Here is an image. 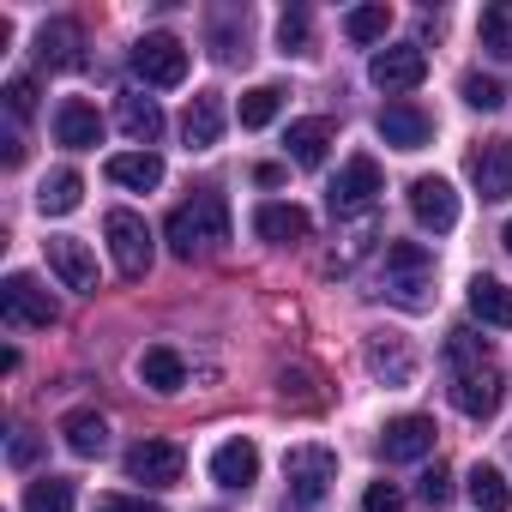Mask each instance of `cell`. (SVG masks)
<instances>
[{"mask_svg": "<svg viewBox=\"0 0 512 512\" xmlns=\"http://www.w3.org/2000/svg\"><path fill=\"white\" fill-rule=\"evenodd\" d=\"M500 241H506V253H512V223H506V235H500Z\"/></svg>", "mask_w": 512, "mask_h": 512, "instance_id": "cell-44", "label": "cell"}, {"mask_svg": "<svg viewBox=\"0 0 512 512\" xmlns=\"http://www.w3.org/2000/svg\"><path fill=\"white\" fill-rule=\"evenodd\" d=\"M422 506H428V512H446V506H452V470H446V464H434V470L422 476Z\"/></svg>", "mask_w": 512, "mask_h": 512, "instance_id": "cell-37", "label": "cell"}, {"mask_svg": "<svg viewBox=\"0 0 512 512\" xmlns=\"http://www.w3.org/2000/svg\"><path fill=\"white\" fill-rule=\"evenodd\" d=\"M0 314H7V326H55L61 320L55 296L31 272H13L7 284H0Z\"/></svg>", "mask_w": 512, "mask_h": 512, "instance_id": "cell-7", "label": "cell"}, {"mask_svg": "<svg viewBox=\"0 0 512 512\" xmlns=\"http://www.w3.org/2000/svg\"><path fill=\"white\" fill-rule=\"evenodd\" d=\"M446 362H452V368H476V362H488V338H476L470 326H458V332L446 338Z\"/></svg>", "mask_w": 512, "mask_h": 512, "instance_id": "cell-36", "label": "cell"}, {"mask_svg": "<svg viewBox=\"0 0 512 512\" xmlns=\"http://www.w3.org/2000/svg\"><path fill=\"white\" fill-rule=\"evenodd\" d=\"M428 133H434V121H428L416 103H386V109H380V139H386L392 151H422Z\"/></svg>", "mask_w": 512, "mask_h": 512, "instance_id": "cell-19", "label": "cell"}, {"mask_svg": "<svg viewBox=\"0 0 512 512\" xmlns=\"http://www.w3.org/2000/svg\"><path fill=\"white\" fill-rule=\"evenodd\" d=\"M169 253L175 260H205V253H217L223 241H229V205H223V193H193L187 205H175L169 211Z\"/></svg>", "mask_w": 512, "mask_h": 512, "instance_id": "cell-1", "label": "cell"}, {"mask_svg": "<svg viewBox=\"0 0 512 512\" xmlns=\"http://www.w3.org/2000/svg\"><path fill=\"white\" fill-rule=\"evenodd\" d=\"M7 115L13 121H31L37 115V79H13L7 85Z\"/></svg>", "mask_w": 512, "mask_h": 512, "instance_id": "cell-38", "label": "cell"}, {"mask_svg": "<svg viewBox=\"0 0 512 512\" xmlns=\"http://www.w3.org/2000/svg\"><path fill=\"white\" fill-rule=\"evenodd\" d=\"M253 181H260V187H278V181H284V169H278V163H260V169H253Z\"/></svg>", "mask_w": 512, "mask_h": 512, "instance_id": "cell-43", "label": "cell"}, {"mask_svg": "<svg viewBox=\"0 0 512 512\" xmlns=\"http://www.w3.org/2000/svg\"><path fill=\"white\" fill-rule=\"evenodd\" d=\"M103 235H109V253H115V272H121V278H145V272H151V229H145L139 211L115 205V211L103 217Z\"/></svg>", "mask_w": 512, "mask_h": 512, "instance_id": "cell-3", "label": "cell"}, {"mask_svg": "<svg viewBox=\"0 0 512 512\" xmlns=\"http://www.w3.org/2000/svg\"><path fill=\"white\" fill-rule=\"evenodd\" d=\"M368 368H374L386 386H410V374H416L410 350H404V344H392V338H374V344H368Z\"/></svg>", "mask_w": 512, "mask_h": 512, "instance_id": "cell-29", "label": "cell"}, {"mask_svg": "<svg viewBox=\"0 0 512 512\" xmlns=\"http://www.w3.org/2000/svg\"><path fill=\"white\" fill-rule=\"evenodd\" d=\"M386 31H392V7H386V0L356 7V13L344 19V37H350V43H386Z\"/></svg>", "mask_w": 512, "mask_h": 512, "instance_id": "cell-32", "label": "cell"}, {"mask_svg": "<svg viewBox=\"0 0 512 512\" xmlns=\"http://www.w3.org/2000/svg\"><path fill=\"white\" fill-rule=\"evenodd\" d=\"M464 488H470L476 512H506V506H512V488H506V476H500L494 464H476V470L464 476Z\"/></svg>", "mask_w": 512, "mask_h": 512, "instance_id": "cell-30", "label": "cell"}, {"mask_svg": "<svg viewBox=\"0 0 512 512\" xmlns=\"http://www.w3.org/2000/svg\"><path fill=\"white\" fill-rule=\"evenodd\" d=\"M308 229H314V217L302 205H290V199H266L253 211V235L272 241V247H296V241H308Z\"/></svg>", "mask_w": 512, "mask_h": 512, "instance_id": "cell-14", "label": "cell"}, {"mask_svg": "<svg viewBox=\"0 0 512 512\" xmlns=\"http://www.w3.org/2000/svg\"><path fill=\"white\" fill-rule=\"evenodd\" d=\"M500 398H506V386H500V368H494V362H476V368H452V404H458L470 422L494 416V410H500Z\"/></svg>", "mask_w": 512, "mask_h": 512, "instance_id": "cell-9", "label": "cell"}, {"mask_svg": "<svg viewBox=\"0 0 512 512\" xmlns=\"http://www.w3.org/2000/svg\"><path fill=\"white\" fill-rule=\"evenodd\" d=\"M278 109H284V91H278V85H253V91H241V127H272Z\"/></svg>", "mask_w": 512, "mask_h": 512, "instance_id": "cell-33", "label": "cell"}, {"mask_svg": "<svg viewBox=\"0 0 512 512\" xmlns=\"http://www.w3.org/2000/svg\"><path fill=\"white\" fill-rule=\"evenodd\" d=\"M380 193H386L380 163H374V157H350V163L338 169V181L326 187V205H332V217H350V211H374Z\"/></svg>", "mask_w": 512, "mask_h": 512, "instance_id": "cell-6", "label": "cell"}, {"mask_svg": "<svg viewBox=\"0 0 512 512\" xmlns=\"http://www.w3.org/2000/svg\"><path fill=\"white\" fill-rule=\"evenodd\" d=\"M97 512H163V500H145V494H97Z\"/></svg>", "mask_w": 512, "mask_h": 512, "instance_id": "cell-40", "label": "cell"}, {"mask_svg": "<svg viewBox=\"0 0 512 512\" xmlns=\"http://www.w3.org/2000/svg\"><path fill=\"white\" fill-rule=\"evenodd\" d=\"M368 79H374L386 97L416 91V85L428 79V55H422V43H392V49H380V55L368 61Z\"/></svg>", "mask_w": 512, "mask_h": 512, "instance_id": "cell-8", "label": "cell"}, {"mask_svg": "<svg viewBox=\"0 0 512 512\" xmlns=\"http://www.w3.org/2000/svg\"><path fill=\"white\" fill-rule=\"evenodd\" d=\"M284 482H290V500H302V506L326 500V488L338 482V452L332 446H290L284 452Z\"/></svg>", "mask_w": 512, "mask_h": 512, "instance_id": "cell-4", "label": "cell"}, {"mask_svg": "<svg viewBox=\"0 0 512 512\" xmlns=\"http://www.w3.org/2000/svg\"><path fill=\"white\" fill-rule=\"evenodd\" d=\"M434 290V253L422 241H392L386 247V296L404 308H428Z\"/></svg>", "mask_w": 512, "mask_h": 512, "instance_id": "cell-2", "label": "cell"}, {"mask_svg": "<svg viewBox=\"0 0 512 512\" xmlns=\"http://www.w3.org/2000/svg\"><path fill=\"white\" fill-rule=\"evenodd\" d=\"M181 139H187L193 151H211V145L223 139V97H217V91H199V97L187 103V115H181Z\"/></svg>", "mask_w": 512, "mask_h": 512, "instance_id": "cell-21", "label": "cell"}, {"mask_svg": "<svg viewBox=\"0 0 512 512\" xmlns=\"http://www.w3.org/2000/svg\"><path fill=\"white\" fill-rule=\"evenodd\" d=\"M434 434H440L434 416H416V410H410V416H392V422L380 428V458H386V464H416V458L434 452Z\"/></svg>", "mask_w": 512, "mask_h": 512, "instance_id": "cell-11", "label": "cell"}, {"mask_svg": "<svg viewBox=\"0 0 512 512\" xmlns=\"http://www.w3.org/2000/svg\"><path fill=\"white\" fill-rule=\"evenodd\" d=\"M133 73H139L145 85H157V91L181 85V79H187V43L169 37V31H145V37L133 43Z\"/></svg>", "mask_w": 512, "mask_h": 512, "instance_id": "cell-5", "label": "cell"}, {"mask_svg": "<svg viewBox=\"0 0 512 512\" xmlns=\"http://www.w3.org/2000/svg\"><path fill=\"white\" fill-rule=\"evenodd\" d=\"M458 91H464V103H470V109H482V115H494V109L506 103L500 79H488V73H464V85H458Z\"/></svg>", "mask_w": 512, "mask_h": 512, "instance_id": "cell-35", "label": "cell"}, {"mask_svg": "<svg viewBox=\"0 0 512 512\" xmlns=\"http://www.w3.org/2000/svg\"><path fill=\"white\" fill-rule=\"evenodd\" d=\"M49 272H55L67 290H79V296L97 290V260H91V247L73 241V235H55V241H49Z\"/></svg>", "mask_w": 512, "mask_h": 512, "instance_id": "cell-16", "label": "cell"}, {"mask_svg": "<svg viewBox=\"0 0 512 512\" xmlns=\"http://www.w3.org/2000/svg\"><path fill=\"white\" fill-rule=\"evenodd\" d=\"M55 139H61L67 151H91V145L103 139V115H97L85 97H67V103L55 109Z\"/></svg>", "mask_w": 512, "mask_h": 512, "instance_id": "cell-20", "label": "cell"}, {"mask_svg": "<svg viewBox=\"0 0 512 512\" xmlns=\"http://www.w3.org/2000/svg\"><path fill=\"white\" fill-rule=\"evenodd\" d=\"M61 440H67V452H79V458H103L109 422H103L97 410H67V416H61Z\"/></svg>", "mask_w": 512, "mask_h": 512, "instance_id": "cell-22", "label": "cell"}, {"mask_svg": "<svg viewBox=\"0 0 512 512\" xmlns=\"http://www.w3.org/2000/svg\"><path fill=\"white\" fill-rule=\"evenodd\" d=\"M470 314L482 320V326H512V290L500 284V278H470Z\"/></svg>", "mask_w": 512, "mask_h": 512, "instance_id": "cell-26", "label": "cell"}, {"mask_svg": "<svg viewBox=\"0 0 512 512\" xmlns=\"http://www.w3.org/2000/svg\"><path fill=\"white\" fill-rule=\"evenodd\" d=\"M79 199H85V175H79V169H55V175L43 181V193H37L43 217H67V211H79Z\"/></svg>", "mask_w": 512, "mask_h": 512, "instance_id": "cell-27", "label": "cell"}, {"mask_svg": "<svg viewBox=\"0 0 512 512\" xmlns=\"http://www.w3.org/2000/svg\"><path fill=\"white\" fill-rule=\"evenodd\" d=\"M109 181L133 187V193H151L163 181V157L157 151H121V157H109Z\"/></svg>", "mask_w": 512, "mask_h": 512, "instance_id": "cell-23", "label": "cell"}, {"mask_svg": "<svg viewBox=\"0 0 512 512\" xmlns=\"http://www.w3.org/2000/svg\"><path fill=\"white\" fill-rule=\"evenodd\" d=\"M476 37L494 61H512V0H494V7H482L476 19Z\"/></svg>", "mask_w": 512, "mask_h": 512, "instance_id": "cell-28", "label": "cell"}, {"mask_svg": "<svg viewBox=\"0 0 512 512\" xmlns=\"http://www.w3.org/2000/svg\"><path fill=\"white\" fill-rule=\"evenodd\" d=\"M470 181H476V193L482 199H512V139H482L476 151H470Z\"/></svg>", "mask_w": 512, "mask_h": 512, "instance_id": "cell-13", "label": "cell"}, {"mask_svg": "<svg viewBox=\"0 0 512 512\" xmlns=\"http://www.w3.org/2000/svg\"><path fill=\"white\" fill-rule=\"evenodd\" d=\"M139 380H145L151 392H163V398H169V392H181V386H187V362H181L169 344H151V350L139 356Z\"/></svg>", "mask_w": 512, "mask_h": 512, "instance_id": "cell-24", "label": "cell"}, {"mask_svg": "<svg viewBox=\"0 0 512 512\" xmlns=\"http://www.w3.org/2000/svg\"><path fill=\"white\" fill-rule=\"evenodd\" d=\"M332 139H338V121H332V115L290 121V133H284V145H290V163H296V169H320V163H326V151H332Z\"/></svg>", "mask_w": 512, "mask_h": 512, "instance_id": "cell-17", "label": "cell"}, {"mask_svg": "<svg viewBox=\"0 0 512 512\" xmlns=\"http://www.w3.org/2000/svg\"><path fill=\"white\" fill-rule=\"evenodd\" d=\"M0 163H7V169H19V163H25V139H19V133L0 139Z\"/></svg>", "mask_w": 512, "mask_h": 512, "instance_id": "cell-41", "label": "cell"}, {"mask_svg": "<svg viewBox=\"0 0 512 512\" xmlns=\"http://www.w3.org/2000/svg\"><path fill=\"white\" fill-rule=\"evenodd\" d=\"M115 121H121V133H127L133 145H157V139H163V109H157L151 97H121Z\"/></svg>", "mask_w": 512, "mask_h": 512, "instance_id": "cell-25", "label": "cell"}, {"mask_svg": "<svg viewBox=\"0 0 512 512\" xmlns=\"http://www.w3.org/2000/svg\"><path fill=\"white\" fill-rule=\"evenodd\" d=\"M7 458H13V464H19V470H25V464H31V458H37V440H31V434H19V440H13V446H7Z\"/></svg>", "mask_w": 512, "mask_h": 512, "instance_id": "cell-42", "label": "cell"}, {"mask_svg": "<svg viewBox=\"0 0 512 512\" xmlns=\"http://www.w3.org/2000/svg\"><path fill=\"white\" fill-rule=\"evenodd\" d=\"M211 482L217 488H253L260 482V446L253 440H223L211 452Z\"/></svg>", "mask_w": 512, "mask_h": 512, "instance_id": "cell-18", "label": "cell"}, {"mask_svg": "<svg viewBox=\"0 0 512 512\" xmlns=\"http://www.w3.org/2000/svg\"><path fill=\"white\" fill-rule=\"evenodd\" d=\"M181 470H187V452L175 440H139V446H127V476L145 482V488H175Z\"/></svg>", "mask_w": 512, "mask_h": 512, "instance_id": "cell-10", "label": "cell"}, {"mask_svg": "<svg viewBox=\"0 0 512 512\" xmlns=\"http://www.w3.org/2000/svg\"><path fill=\"white\" fill-rule=\"evenodd\" d=\"M410 211H416L422 229L446 235V229L458 223V193H452V181H446V175H416V181H410Z\"/></svg>", "mask_w": 512, "mask_h": 512, "instance_id": "cell-12", "label": "cell"}, {"mask_svg": "<svg viewBox=\"0 0 512 512\" xmlns=\"http://www.w3.org/2000/svg\"><path fill=\"white\" fill-rule=\"evenodd\" d=\"M37 61H43L49 73H73V67L85 61V31H79V19H49V25L37 31Z\"/></svg>", "mask_w": 512, "mask_h": 512, "instance_id": "cell-15", "label": "cell"}, {"mask_svg": "<svg viewBox=\"0 0 512 512\" xmlns=\"http://www.w3.org/2000/svg\"><path fill=\"white\" fill-rule=\"evenodd\" d=\"M308 43H314V19H308L302 7L284 13V19H278V49H284V55H308Z\"/></svg>", "mask_w": 512, "mask_h": 512, "instance_id": "cell-34", "label": "cell"}, {"mask_svg": "<svg viewBox=\"0 0 512 512\" xmlns=\"http://www.w3.org/2000/svg\"><path fill=\"white\" fill-rule=\"evenodd\" d=\"M362 512H404V488H398V482H368Z\"/></svg>", "mask_w": 512, "mask_h": 512, "instance_id": "cell-39", "label": "cell"}, {"mask_svg": "<svg viewBox=\"0 0 512 512\" xmlns=\"http://www.w3.org/2000/svg\"><path fill=\"white\" fill-rule=\"evenodd\" d=\"M19 512H73V482L67 476H37L19 500Z\"/></svg>", "mask_w": 512, "mask_h": 512, "instance_id": "cell-31", "label": "cell"}]
</instances>
